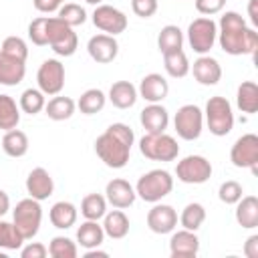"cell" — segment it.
Returning a JSON list of instances; mask_svg holds the SVG:
<instances>
[{"instance_id":"obj_1","label":"cell","mask_w":258,"mask_h":258,"mask_svg":"<svg viewBox=\"0 0 258 258\" xmlns=\"http://www.w3.org/2000/svg\"><path fill=\"white\" fill-rule=\"evenodd\" d=\"M218 40L226 54H256L258 50V32L246 26L242 14L228 10L222 14L218 24Z\"/></svg>"},{"instance_id":"obj_2","label":"cell","mask_w":258,"mask_h":258,"mask_svg":"<svg viewBox=\"0 0 258 258\" xmlns=\"http://www.w3.org/2000/svg\"><path fill=\"white\" fill-rule=\"evenodd\" d=\"M135 135L133 129L125 123H113L105 129V133H101L95 141V153L99 155V159L111 167V169H121L127 165L129 155H131V147H133Z\"/></svg>"},{"instance_id":"obj_3","label":"cell","mask_w":258,"mask_h":258,"mask_svg":"<svg viewBox=\"0 0 258 258\" xmlns=\"http://www.w3.org/2000/svg\"><path fill=\"white\" fill-rule=\"evenodd\" d=\"M173 189V177L165 169H151L143 173L135 185V194L149 204L161 202L165 196H169Z\"/></svg>"},{"instance_id":"obj_4","label":"cell","mask_w":258,"mask_h":258,"mask_svg":"<svg viewBox=\"0 0 258 258\" xmlns=\"http://www.w3.org/2000/svg\"><path fill=\"white\" fill-rule=\"evenodd\" d=\"M208 129L212 135L216 137H224L232 131L234 127V113H232V105L226 97H210L206 103V111H204Z\"/></svg>"},{"instance_id":"obj_5","label":"cell","mask_w":258,"mask_h":258,"mask_svg":"<svg viewBox=\"0 0 258 258\" xmlns=\"http://www.w3.org/2000/svg\"><path fill=\"white\" fill-rule=\"evenodd\" d=\"M12 222L18 228V232L22 234L24 240H32L38 230H40V222H42V208L40 202L34 198H24L16 204V208L12 210Z\"/></svg>"},{"instance_id":"obj_6","label":"cell","mask_w":258,"mask_h":258,"mask_svg":"<svg viewBox=\"0 0 258 258\" xmlns=\"http://www.w3.org/2000/svg\"><path fill=\"white\" fill-rule=\"evenodd\" d=\"M139 151H141V155H145L147 159H153V161H173L179 155V145L165 131L163 133H145L139 139Z\"/></svg>"},{"instance_id":"obj_7","label":"cell","mask_w":258,"mask_h":258,"mask_svg":"<svg viewBox=\"0 0 258 258\" xmlns=\"http://www.w3.org/2000/svg\"><path fill=\"white\" fill-rule=\"evenodd\" d=\"M46 36H48V46L58 56H73L79 46V38H77L75 30L69 24H64L58 16H48Z\"/></svg>"},{"instance_id":"obj_8","label":"cell","mask_w":258,"mask_h":258,"mask_svg":"<svg viewBox=\"0 0 258 258\" xmlns=\"http://www.w3.org/2000/svg\"><path fill=\"white\" fill-rule=\"evenodd\" d=\"M216 38H218V24L212 18L202 16V18H196V20L189 22V26H187V42L194 48V52L208 54L212 50Z\"/></svg>"},{"instance_id":"obj_9","label":"cell","mask_w":258,"mask_h":258,"mask_svg":"<svg viewBox=\"0 0 258 258\" xmlns=\"http://www.w3.org/2000/svg\"><path fill=\"white\" fill-rule=\"evenodd\" d=\"M173 127H175V133L183 141L198 139L202 135V129H204V111L191 103L179 107L175 117H173Z\"/></svg>"},{"instance_id":"obj_10","label":"cell","mask_w":258,"mask_h":258,"mask_svg":"<svg viewBox=\"0 0 258 258\" xmlns=\"http://www.w3.org/2000/svg\"><path fill=\"white\" fill-rule=\"evenodd\" d=\"M175 175L183 183H206L212 177V163L204 155H187L175 165Z\"/></svg>"},{"instance_id":"obj_11","label":"cell","mask_w":258,"mask_h":258,"mask_svg":"<svg viewBox=\"0 0 258 258\" xmlns=\"http://www.w3.org/2000/svg\"><path fill=\"white\" fill-rule=\"evenodd\" d=\"M230 161L236 167H250L252 173H258V137L254 133H246L238 137L230 149Z\"/></svg>"},{"instance_id":"obj_12","label":"cell","mask_w":258,"mask_h":258,"mask_svg":"<svg viewBox=\"0 0 258 258\" xmlns=\"http://www.w3.org/2000/svg\"><path fill=\"white\" fill-rule=\"evenodd\" d=\"M36 83L44 95H58L64 87V64L56 58L44 60L36 73Z\"/></svg>"},{"instance_id":"obj_13","label":"cell","mask_w":258,"mask_h":258,"mask_svg":"<svg viewBox=\"0 0 258 258\" xmlns=\"http://www.w3.org/2000/svg\"><path fill=\"white\" fill-rule=\"evenodd\" d=\"M91 18L99 30H103L105 34H111V36H117V34L125 32V28H127V16L119 8L109 6V4L95 6V12Z\"/></svg>"},{"instance_id":"obj_14","label":"cell","mask_w":258,"mask_h":258,"mask_svg":"<svg viewBox=\"0 0 258 258\" xmlns=\"http://www.w3.org/2000/svg\"><path fill=\"white\" fill-rule=\"evenodd\" d=\"M87 50H89V56L99 62V64H107V62H113L117 58V52H119V44L115 40V36L111 34H95L89 38L87 42Z\"/></svg>"},{"instance_id":"obj_15","label":"cell","mask_w":258,"mask_h":258,"mask_svg":"<svg viewBox=\"0 0 258 258\" xmlns=\"http://www.w3.org/2000/svg\"><path fill=\"white\" fill-rule=\"evenodd\" d=\"M147 226L153 234H169L177 226V212L167 204H157L147 212Z\"/></svg>"},{"instance_id":"obj_16","label":"cell","mask_w":258,"mask_h":258,"mask_svg":"<svg viewBox=\"0 0 258 258\" xmlns=\"http://www.w3.org/2000/svg\"><path fill=\"white\" fill-rule=\"evenodd\" d=\"M137 194H135V187L123 179V177H115L111 179L107 185H105V200L113 206V208H119V210H125L129 206H133Z\"/></svg>"},{"instance_id":"obj_17","label":"cell","mask_w":258,"mask_h":258,"mask_svg":"<svg viewBox=\"0 0 258 258\" xmlns=\"http://www.w3.org/2000/svg\"><path fill=\"white\" fill-rule=\"evenodd\" d=\"M189 71L194 73V79L204 87H214L222 79L220 62L214 56H208V54H200V58L194 60V67H189Z\"/></svg>"},{"instance_id":"obj_18","label":"cell","mask_w":258,"mask_h":258,"mask_svg":"<svg viewBox=\"0 0 258 258\" xmlns=\"http://www.w3.org/2000/svg\"><path fill=\"white\" fill-rule=\"evenodd\" d=\"M169 93V83L159 73H149L141 79L137 95L145 99L147 103H161Z\"/></svg>"},{"instance_id":"obj_19","label":"cell","mask_w":258,"mask_h":258,"mask_svg":"<svg viewBox=\"0 0 258 258\" xmlns=\"http://www.w3.org/2000/svg\"><path fill=\"white\" fill-rule=\"evenodd\" d=\"M26 191L30 198H34L38 202L48 200L54 191V181H52L50 173L44 167H34L26 177Z\"/></svg>"},{"instance_id":"obj_20","label":"cell","mask_w":258,"mask_h":258,"mask_svg":"<svg viewBox=\"0 0 258 258\" xmlns=\"http://www.w3.org/2000/svg\"><path fill=\"white\" fill-rule=\"evenodd\" d=\"M200 252V238L191 230H179L171 234L169 240V254L173 258H191Z\"/></svg>"},{"instance_id":"obj_21","label":"cell","mask_w":258,"mask_h":258,"mask_svg":"<svg viewBox=\"0 0 258 258\" xmlns=\"http://www.w3.org/2000/svg\"><path fill=\"white\" fill-rule=\"evenodd\" d=\"M139 121L143 125V129L147 133H163L169 125V113L163 105L159 103H149L141 115H139Z\"/></svg>"},{"instance_id":"obj_22","label":"cell","mask_w":258,"mask_h":258,"mask_svg":"<svg viewBox=\"0 0 258 258\" xmlns=\"http://www.w3.org/2000/svg\"><path fill=\"white\" fill-rule=\"evenodd\" d=\"M26 75V62L0 50V85L16 87Z\"/></svg>"},{"instance_id":"obj_23","label":"cell","mask_w":258,"mask_h":258,"mask_svg":"<svg viewBox=\"0 0 258 258\" xmlns=\"http://www.w3.org/2000/svg\"><path fill=\"white\" fill-rule=\"evenodd\" d=\"M103 240H105V230L99 224V220H87L77 230V244L85 250L99 248L103 244Z\"/></svg>"},{"instance_id":"obj_24","label":"cell","mask_w":258,"mask_h":258,"mask_svg":"<svg viewBox=\"0 0 258 258\" xmlns=\"http://www.w3.org/2000/svg\"><path fill=\"white\" fill-rule=\"evenodd\" d=\"M236 222L246 228H258V198L256 196H242L236 202Z\"/></svg>"},{"instance_id":"obj_25","label":"cell","mask_w":258,"mask_h":258,"mask_svg":"<svg viewBox=\"0 0 258 258\" xmlns=\"http://www.w3.org/2000/svg\"><path fill=\"white\" fill-rule=\"evenodd\" d=\"M137 97H139L137 95V89L129 81H117L109 89V101L117 109H131L135 105Z\"/></svg>"},{"instance_id":"obj_26","label":"cell","mask_w":258,"mask_h":258,"mask_svg":"<svg viewBox=\"0 0 258 258\" xmlns=\"http://www.w3.org/2000/svg\"><path fill=\"white\" fill-rule=\"evenodd\" d=\"M103 230H105V236H109L113 240H121L129 234V218L119 208L111 210L103 216Z\"/></svg>"},{"instance_id":"obj_27","label":"cell","mask_w":258,"mask_h":258,"mask_svg":"<svg viewBox=\"0 0 258 258\" xmlns=\"http://www.w3.org/2000/svg\"><path fill=\"white\" fill-rule=\"evenodd\" d=\"M77 216H79V212H77L75 204H71V202H56V204L50 208V212H48L50 224H52L54 228H58V230H69V228H73L75 222H77Z\"/></svg>"},{"instance_id":"obj_28","label":"cell","mask_w":258,"mask_h":258,"mask_svg":"<svg viewBox=\"0 0 258 258\" xmlns=\"http://www.w3.org/2000/svg\"><path fill=\"white\" fill-rule=\"evenodd\" d=\"M236 105L242 113L254 115L258 111V85L254 81H244L236 91Z\"/></svg>"},{"instance_id":"obj_29","label":"cell","mask_w":258,"mask_h":258,"mask_svg":"<svg viewBox=\"0 0 258 258\" xmlns=\"http://www.w3.org/2000/svg\"><path fill=\"white\" fill-rule=\"evenodd\" d=\"M2 149L8 157H22L28 151V135L20 129L4 131L2 137Z\"/></svg>"},{"instance_id":"obj_30","label":"cell","mask_w":258,"mask_h":258,"mask_svg":"<svg viewBox=\"0 0 258 258\" xmlns=\"http://www.w3.org/2000/svg\"><path fill=\"white\" fill-rule=\"evenodd\" d=\"M77 109V103L71 99V97H60V95H54L46 105H44V113L48 115V119L52 121H64V119H71L73 113Z\"/></svg>"},{"instance_id":"obj_31","label":"cell","mask_w":258,"mask_h":258,"mask_svg":"<svg viewBox=\"0 0 258 258\" xmlns=\"http://www.w3.org/2000/svg\"><path fill=\"white\" fill-rule=\"evenodd\" d=\"M183 44V32L179 30V26L175 24H167L159 30L157 34V48L161 54L173 52V50H181Z\"/></svg>"},{"instance_id":"obj_32","label":"cell","mask_w":258,"mask_h":258,"mask_svg":"<svg viewBox=\"0 0 258 258\" xmlns=\"http://www.w3.org/2000/svg\"><path fill=\"white\" fill-rule=\"evenodd\" d=\"M20 123V107L10 95H0V129L10 131Z\"/></svg>"},{"instance_id":"obj_33","label":"cell","mask_w":258,"mask_h":258,"mask_svg":"<svg viewBox=\"0 0 258 258\" xmlns=\"http://www.w3.org/2000/svg\"><path fill=\"white\" fill-rule=\"evenodd\" d=\"M163 67L171 79H183L189 73V60L183 50H173L163 54Z\"/></svg>"},{"instance_id":"obj_34","label":"cell","mask_w":258,"mask_h":258,"mask_svg":"<svg viewBox=\"0 0 258 258\" xmlns=\"http://www.w3.org/2000/svg\"><path fill=\"white\" fill-rule=\"evenodd\" d=\"M105 103H107V97H105V93H103L101 89H87V91L79 97L77 107H79L81 113H85V115H95V113L103 111Z\"/></svg>"},{"instance_id":"obj_35","label":"cell","mask_w":258,"mask_h":258,"mask_svg":"<svg viewBox=\"0 0 258 258\" xmlns=\"http://www.w3.org/2000/svg\"><path fill=\"white\" fill-rule=\"evenodd\" d=\"M81 214L85 220H101L107 214V200L101 194H87L81 202Z\"/></svg>"},{"instance_id":"obj_36","label":"cell","mask_w":258,"mask_h":258,"mask_svg":"<svg viewBox=\"0 0 258 258\" xmlns=\"http://www.w3.org/2000/svg\"><path fill=\"white\" fill-rule=\"evenodd\" d=\"M206 222V208L198 202H191L187 204L183 210H181V216H179V224L185 228V230H200V226Z\"/></svg>"},{"instance_id":"obj_37","label":"cell","mask_w":258,"mask_h":258,"mask_svg":"<svg viewBox=\"0 0 258 258\" xmlns=\"http://www.w3.org/2000/svg\"><path fill=\"white\" fill-rule=\"evenodd\" d=\"M44 105H46V97H44V93L40 89H26V91H22L20 101H18V107L24 113H28V115L40 113L44 109Z\"/></svg>"},{"instance_id":"obj_38","label":"cell","mask_w":258,"mask_h":258,"mask_svg":"<svg viewBox=\"0 0 258 258\" xmlns=\"http://www.w3.org/2000/svg\"><path fill=\"white\" fill-rule=\"evenodd\" d=\"M24 238L14 226V222H4L0 220V248L2 250H18L22 248Z\"/></svg>"},{"instance_id":"obj_39","label":"cell","mask_w":258,"mask_h":258,"mask_svg":"<svg viewBox=\"0 0 258 258\" xmlns=\"http://www.w3.org/2000/svg\"><path fill=\"white\" fill-rule=\"evenodd\" d=\"M48 254L52 258H77L79 248L77 244L67 236H54L48 244Z\"/></svg>"},{"instance_id":"obj_40","label":"cell","mask_w":258,"mask_h":258,"mask_svg":"<svg viewBox=\"0 0 258 258\" xmlns=\"http://www.w3.org/2000/svg\"><path fill=\"white\" fill-rule=\"evenodd\" d=\"M58 18H60L64 24H69L71 28H75V26H79V24H83V22L87 20V12H85V8H83L81 4L67 2V4H62V6L58 8Z\"/></svg>"},{"instance_id":"obj_41","label":"cell","mask_w":258,"mask_h":258,"mask_svg":"<svg viewBox=\"0 0 258 258\" xmlns=\"http://www.w3.org/2000/svg\"><path fill=\"white\" fill-rule=\"evenodd\" d=\"M0 50L6 52V54H10V56H14V58L24 60V62L28 58V46H26L24 38H20V36H6Z\"/></svg>"},{"instance_id":"obj_42","label":"cell","mask_w":258,"mask_h":258,"mask_svg":"<svg viewBox=\"0 0 258 258\" xmlns=\"http://www.w3.org/2000/svg\"><path fill=\"white\" fill-rule=\"evenodd\" d=\"M46 20L48 16H38L28 24V38L32 40V44L36 46H46L48 44V36H46Z\"/></svg>"},{"instance_id":"obj_43","label":"cell","mask_w":258,"mask_h":258,"mask_svg":"<svg viewBox=\"0 0 258 258\" xmlns=\"http://www.w3.org/2000/svg\"><path fill=\"white\" fill-rule=\"evenodd\" d=\"M242 194H244L242 185H240L238 181H234V179L224 181V183L220 185V189H218V198H220V202H224V204H228V206L236 204V202L242 198Z\"/></svg>"},{"instance_id":"obj_44","label":"cell","mask_w":258,"mask_h":258,"mask_svg":"<svg viewBox=\"0 0 258 258\" xmlns=\"http://www.w3.org/2000/svg\"><path fill=\"white\" fill-rule=\"evenodd\" d=\"M131 8L139 18H149L157 12V0H131Z\"/></svg>"},{"instance_id":"obj_45","label":"cell","mask_w":258,"mask_h":258,"mask_svg":"<svg viewBox=\"0 0 258 258\" xmlns=\"http://www.w3.org/2000/svg\"><path fill=\"white\" fill-rule=\"evenodd\" d=\"M224 6H226V0H196V10L206 16L222 12Z\"/></svg>"},{"instance_id":"obj_46","label":"cell","mask_w":258,"mask_h":258,"mask_svg":"<svg viewBox=\"0 0 258 258\" xmlns=\"http://www.w3.org/2000/svg\"><path fill=\"white\" fill-rule=\"evenodd\" d=\"M48 254V248L40 242H30L26 246L20 248V256L22 258H44Z\"/></svg>"},{"instance_id":"obj_47","label":"cell","mask_w":258,"mask_h":258,"mask_svg":"<svg viewBox=\"0 0 258 258\" xmlns=\"http://www.w3.org/2000/svg\"><path fill=\"white\" fill-rule=\"evenodd\" d=\"M60 6H62L60 0H34V8H36L38 12H44V14L56 12Z\"/></svg>"},{"instance_id":"obj_48","label":"cell","mask_w":258,"mask_h":258,"mask_svg":"<svg viewBox=\"0 0 258 258\" xmlns=\"http://www.w3.org/2000/svg\"><path fill=\"white\" fill-rule=\"evenodd\" d=\"M244 254L248 258H258V234H252L244 244Z\"/></svg>"},{"instance_id":"obj_49","label":"cell","mask_w":258,"mask_h":258,"mask_svg":"<svg viewBox=\"0 0 258 258\" xmlns=\"http://www.w3.org/2000/svg\"><path fill=\"white\" fill-rule=\"evenodd\" d=\"M8 210H10V198H8V194H6L4 189H0V218H2Z\"/></svg>"},{"instance_id":"obj_50","label":"cell","mask_w":258,"mask_h":258,"mask_svg":"<svg viewBox=\"0 0 258 258\" xmlns=\"http://www.w3.org/2000/svg\"><path fill=\"white\" fill-rule=\"evenodd\" d=\"M256 6H258V0H250L248 2V14H250V20L254 26H258V12H256Z\"/></svg>"},{"instance_id":"obj_51","label":"cell","mask_w":258,"mask_h":258,"mask_svg":"<svg viewBox=\"0 0 258 258\" xmlns=\"http://www.w3.org/2000/svg\"><path fill=\"white\" fill-rule=\"evenodd\" d=\"M95 256H107V252H103V250H99V248H91V250H87L85 252V258H95Z\"/></svg>"},{"instance_id":"obj_52","label":"cell","mask_w":258,"mask_h":258,"mask_svg":"<svg viewBox=\"0 0 258 258\" xmlns=\"http://www.w3.org/2000/svg\"><path fill=\"white\" fill-rule=\"evenodd\" d=\"M85 2H87V4H93V6H99L103 0H85Z\"/></svg>"},{"instance_id":"obj_53","label":"cell","mask_w":258,"mask_h":258,"mask_svg":"<svg viewBox=\"0 0 258 258\" xmlns=\"http://www.w3.org/2000/svg\"><path fill=\"white\" fill-rule=\"evenodd\" d=\"M0 258H4V254H2V252H0Z\"/></svg>"},{"instance_id":"obj_54","label":"cell","mask_w":258,"mask_h":258,"mask_svg":"<svg viewBox=\"0 0 258 258\" xmlns=\"http://www.w3.org/2000/svg\"><path fill=\"white\" fill-rule=\"evenodd\" d=\"M60 2H64V0H60Z\"/></svg>"}]
</instances>
